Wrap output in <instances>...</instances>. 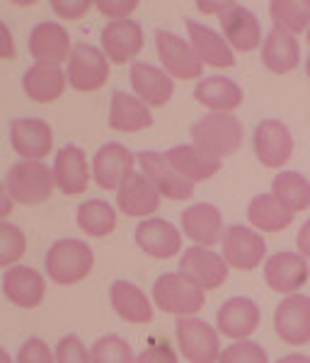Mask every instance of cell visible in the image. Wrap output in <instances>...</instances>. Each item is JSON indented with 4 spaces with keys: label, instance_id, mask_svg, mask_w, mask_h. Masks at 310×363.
Here are the masks:
<instances>
[{
    "label": "cell",
    "instance_id": "6da1fadb",
    "mask_svg": "<svg viewBox=\"0 0 310 363\" xmlns=\"http://www.w3.org/2000/svg\"><path fill=\"white\" fill-rule=\"evenodd\" d=\"M192 143L206 155L216 157H231L238 153L243 145V124L233 114H218L211 112L192 126Z\"/></svg>",
    "mask_w": 310,
    "mask_h": 363
},
{
    "label": "cell",
    "instance_id": "7a4b0ae2",
    "mask_svg": "<svg viewBox=\"0 0 310 363\" xmlns=\"http://www.w3.org/2000/svg\"><path fill=\"white\" fill-rule=\"evenodd\" d=\"M95 267V255L83 240L63 238L46 252V274L61 286L83 281Z\"/></svg>",
    "mask_w": 310,
    "mask_h": 363
},
{
    "label": "cell",
    "instance_id": "3957f363",
    "mask_svg": "<svg viewBox=\"0 0 310 363\" xmlns=\"http://www.w3.org/2000/svg\"><path fill=\"white\" fill-rule=\"evenodd\" d=\"M54 186V169L37 160L17 162L5 179V191L13 196L15 203H22V206H37V203L49 201Z\"/></svg>",
    "mask_w": 310,
    "mask_h": 363
},
{
    "label": "cell",
    "instance_id": "277c9868",
    "mask_svg": "<svg viewBox=\"0 0 310 363\" xmlns=\"http://www.w3.org/2000/svg\"><path fill=\"white\" fill-rule=\"evenodd\" d=\"M153 301L155 306L167 315L175 318H187V315H196L204 308V289L192 284L189 279L179 274H162L153 284Z\"/></svg>",
    "mask_w": 310,
    "mask_h": 363
},
{
    "label": "cell",
    "instance_id": "5b68a950",
    "mask_svg": "<svg viewBox=\"0 0 310 363\" xmlns=\"http://www.w3.org/2000/svg\"><path fill=\"white\" fill-rule=\"evenodd\" d=\"M68 83L78 92H97L109 78V58L90 44L73 46L68 56Z\"/></svg>",
    "mask_w": 310,
    "mask_h": 363
},
{
    "label": "cell",
    "instance_id": "8992f818",
    "mask_svg": "<svg viewBox=\"0 0 310 363\" xmlns=\"http://www.w3.org/2000/svg\"><path fill=\"white\" fill-rule=\"evenodd\" d=\"M155 46H157V58L165 66V73L172 80H196L201 78L204 66L196 58L194 49L189 42L175 37L167 29H157L155 32Z\"/></svg>",
    "mask_w": 310,
    "mask_h": 363
},
{
    "label": "cell",
    "instance_id": "52a82bcc",
    "mask_svg": "<svg viewBox=\"0 0 310 363\" xmlns=\"http://www.w3.org/2000/svg\"><path fill=\"white\" fill-rule=\"evenodd\" d=\"M177 344L182 356L192 363H214L221 356L216 330L209 322L192 318V315L179 318L177 322Z\"/></svg>",
    "mask_w": 310,
    "mask_h": 363
},
{
    "label": "cell",
    "instance_id": "ba28073f",
    "mask_svg": "<svg viewBox=\"0 0 310 363\" xmlns=\"http://www.w3.org/2000/svg\"><path fill=\"white\" fill-rule=\"evenodd\" d=\"M274 332L284 344L303 347L310 342V298L289 294L274 313Z\"/></svg>",
    "mask_w": 310,
    "mask_h": 363
},
{
    "label": "cell",
    "instance_id": "9c48e42d",
    "mask_svg": "<svg viewBox=\"0 0 310 363\" xmlns=\"http://www.w3.org/2000/svg\"><path fill=\"white\" fill-rule=\"evenodd\" d=\"M221 245H223V259L228 267L243 269V272H253L265 262L267 245L262 235H257L253 228L245 225H231L221 235Z\"/></svg>",
    "mask_w": 310,
    "mask_h": 363
},
{
    "label": "cell",
    "instance_id": "30bf717a",
    "mask_svg": "<svg viewBox=\"0 0 310 363\" xmlns=\"http://www.w3.org/2000/svg\"><path fill=\"white\" fill-rule=\"evenodd\" d=\"M255 155L265 167H282L294 155V136L279 119H265L255 128Z\"/></svg>",
    "mask_w": 310,
    "mask_h": 363
},
{
    "label": "cell",
    "instance_id": "8fae6325",
    "mask_svg": "<svg viewBox=\"0 0 310 363\" xmlns=\"http://www.w3.org/2000/svg\"><path fill=\"white\" fill-rule=\"evenodd\" d=\"M179 272L184 274L192 284H196L204 291H214L226 284L228 279V262L218 257L214 250L204 247H189L179 259Z\"/></svg>",
    "mask_w": 310,
    "mask_h": 363
},
{
    "label": "cell",
    "instance_id": "7c38bea8",
    "mask_svg": "<svg viewBox=\"0 0 310 363\" xmlns=\"http://www.w3.org/2000/svg\"><path fill=\"white\" fill-rule=\"evenodd\" d=\"M143 174L153 182V186L160 191V196H167L172 201H187L194 194V182L184 179L172 165L167 162L165 155L153 153V150H145L138 155Z\"/></svg>",
    "mask_w": 310,
    "mask_h": 363
},
{
    "label": "cell",
    "instance_id": "4fadbf2b",
    "mask_svg": "<svg viewBox=\"0 0 310 363\" xmlns=\"http://www.w3.org/2000/svg\"><path fill=\"white\" fill-rule=\"evenodd\" d=\"M136 165V155L119 143H107L97 150L95 160H92V174H95L97 186L104 191H119L128 174H133Z\"/></svg>",
    "mask_w": 310,
    "mask_h": 363
},
{
    "label": "cell",
    "instance_id": "5bb4252c",
    "mask_svg": "<svg viewBox=\"0 0 310 363\" xmlns=\"http://www.w3.org/2000/svg\"><path fill=\"white\" fill-rule=\"evenodd\" d=\"M265 281L277 294H296L308 281V262L303 255L294 252H277L265 262Z\"/></svg>",
    "mask_w": 310,
    "mask_h": 363
},
{
    "label": "cell",
    "instance_id": "9a60e30c",
    "mask_svg": "<svg viewBox=\"0 0 310 363\" xmlns=\"http://www.w3.org/2000/svg\"><path fill=\"white\" fill-rule=\"evenodd\" d=\"M10 143L20 157L42 162L51 153L54 133L42 119H17L10 126Z\"/></svg>",
    "mask_w": 310,
    "mask_h": 363
},
{
    "label": "cell",
    "instance_id": "2e32d148",
    "mask_svg": "<svg viewBox=\"0 0 310 363\" xmlns=\"http://www.w3.org/2000/svg\"><path fill=\"white\" fill-rule=\"evenodd\" d=\"M128 80L136 97L148 107H165L175 95V80L162 68L150 63H133L128 70Z\"/></svg>",
    "mask_w": 310,
    "mask_h": 363
},
{
    "label": "cell",
    "instance_id": "e0dca14e",
    "mask_svg": "<svg viewBox=\"0 0 310 363\" xmlns=\"http://www.w3.org/2000/svg\"><path fill=\"white\" fill-rule=\"evenodd\" d=\"M187 34H189V46L194 49L196 58L201 61V66H211V68H233L236 66V51L228 46L223 37L214 32V29L199 25V22L184 20Z\"/></svg>",
    "mask_w": 310,
    "mask_h": 363
},
{
    "label": "cell",
    "instance_id": "ac0fdd59",
    "mask_svg": "<svg viewBox=\"0 0 310 363\" xmlns=\"http://www.w3.org/2000/svg\"><path fill=\"white\" fill-rule=\"evenodd\" d=\"M3 294L17 308H39L46 294V281L32 267H13L3 277Z\"/></svg>",
    "mask_w": 310,
    "mask_h": 363
},
{
    "label": "cell",
    "instance_id": "d6986e66",
    "mask_svg": "<svg viewBox=\"0 0 310 363\" xmlns=\"http://www.w3.org/2000/svg\"><path fill=\"white\" fill-rule=\"evenodd\" d=\"M102 49L104 56L112 63H128L136 58L143 49V29L133 20H119L109 22L102 29Z\"/></svg>",
    "mask_w": 310,
    "mask_h": 363
},
{
    "label": "cell",
    "instance_id": "ffe728a7",
    "mask_svg": "<svg viewBox=\"0 0 310 363\" xmlns=\"http://www.w3.org/2000/svg\"><path fill=\"white\" fill-rule=\"evenodd\" d=\"M116 203H119L121 213L131 216V218H145L153 216L160 208V191L153 186L145 174H128L124 184L116 191Z\"/></svg>",
    "mask_w": 310,
    "mask_h": 363
},
{
    "label": "cell",
    "instance_id": "44dd1931",
    "mask_svg": "<svg viewBox=\"0 0 310 363\" xmlns=\"http://www.w3.org/2000/svg\"><path fill=\"white\" fill-rule=\"evenodd\" d=\"M260 318L262 315L257 303L245 296H238L221 306L218 315H216V325H218V332L223 337L245 339L255 335V330L260 327Z\"/></svg>",
    "mask_w": 310,
    "mask_h": 363
},
{
    "label": "cell",
    "instance_id": "7402d4cb",
    "mask_svg": "<svg viewBox=\"0 0 310 363\" xmlns=\"http://www.w3.org/2000/svg\"><path fill=\"white\" fill-rule=\"evenodd\" d=\"M136 245L155 259H172L182 250V235L167 220L148 218L136 228Z\"/></svg>",
    "mask_w": 310,
    "mask_h": 363
},
{
    "label": "cell",
    "instance_id": "603a6c76",
    "mask_svg": "<svg viewBox=\"0 0 310 363\" xmlns=\"http://www.w3.org/2000/svg\"><path fill=\"white\" fill-rule=\"evenodd\" d=\"M221 29H223V39L233 51L248 54V51L260 46L262 39L260 20L248 8H243V5L236 3L228 13L221 15Z\"/></svg>",
    "mask_w": 310,
    "mask_h": 363
},
{
    "label": "cell",
    "instance_id": "cb8c5ba5",
    "mask_svg": "<svg viewBox=\"0 0 310 363\" xmlns=\"http://www.w3.org/2000/svg\"><path fill=\"white\" fill-rule=\"evenodd\" d=\"M71 39L68 32L56 22H42L32 29L29 34V54L37 63H51V66H61L71 56Z\"/></svg>",
    "mask_w": 310,
    "mask_h": 363
},
{
    "label": "cell",
    "instance_id": "d4e9b609",
    "mask_svg": "<svg viewBox=\"0 0 310 363\" xmlns=\"http://www.w3.org/2000/svg\"><path fill=\"white\" fill-rule=\"evenodd\" d=\"M54 179L66 196H78L87 189L90 167H87V157L78 145H66L58 150L54 162Z\"/></svg>",
    "mask_w": 310,
    "mask_h": 363
},
{
    "label": "cell",
    "instance_id": "484cf974",
    "mask_svg": "<svg viewBox=\"0 0 310 363\" xmlns=\"http://www.w3.org/2000/svg\"><path fill=\"white\" fill-rule=\"evenodd\" d=\"M68 75L63 73L61 66H51V63H37L25 73L22 87L25 95L37 104H51L66 92Z\"/></svg>",
    "mask_w": 310,
    "mask_h": 363
},
{
    "label": "cell",
    "instance_id": "4316f807",
    "mask_svg": "<svg viewBox=\"0 0 310 363\" xmlns=\"http://www.w3.org/2000/svg\"><path fill=\"white\" fill-rule=\"evenodd\" d=\"M182 230L189 240L196 245L211 247L221 240V230H223V216L221 211L211 206V203H194V206L184 208L182 213Z\"/></svg>",
    "mask_w": 310,
    "mask_h": 363
},
{
    "label": "cell",
    "instance_id": "83f0119b",
    "mask_svg": "<svg viewBox=\"0 0 310 363\" xmlns=\"http://www.w3.org/2000/svg\"><path fill=\"white\" fill-rule=\"evenodd\" d=\"M109 126L121 133H136L153 126V116H150L148 104L138 97L116 92L109 107Z\"/></svg>",
    "mask_w": 310,
    "mask_h": 363
},
{
    "label": "cell",
    "instance_id": "f1b7e54d",
    "mask_svg": "<svg viewBox=\"0 0 310 363\" xmlns=\"http://www.w3.org/2000/svg\"><path fill=\"white\" fill-rule=\"evenodd\" d=\"M109 298H112L114 313L121 320L133 322V325H148L153 320V306L138 286L128 281H114L109 289Z\"/></svg>",
    "mask_w": 310,
    "mask_h": 363
},
{
    "label": "cell",
    "instance_id": "f546056e",
    "mask_svg": "<svg viewBox=\"0 0 310 363\" xmlns=\"http://www.w3.org/2000/svg\"><path fill=\"white\" fill-rule=\"evenodd\" d=\"M194 99L206 109H211V112L231 114L243 104V90L233 80L223 78V75H216V78H206L196 85Z\"/></svg>",
    "mask_w": 310,
    "mask_h": 363
},
{
    "label": "cell",
    "instance_id": "4dcf8cb0",
    "mask_svg": "<svg viewBox=\"0 0 310 363\" xmlns=\"http://www.w3.org/2000/svg\"><path fill=\"white\" fill-rule=\"evenodd\" d=\"M262 61H265L267 70L277 75H286L296 70L298 61H301V49H298L294 34L272 29L265 39V46H262Z\"/></svg>",
    "mask_w": 310,
    "mask_h": 363
},
{
    "label": "cell",
    "instance_id": "1f68e13d",
    "mask_svg": "<svg viewBox=\"0 0 310 363\" xmlns=\"http://www.w3.org/2000/svg\"><path fill=\"white\" fill-rule=\"evenodd\" d=\"M165 157L170 165L189 182L209 179L221 169V160L206 155L204 150H199L196 145H175V148L167 150Z\"/></svg>",
    "mask_w": 310,
    "mask_h": 363
},
{
    "label": "cell",
    "instance_id": "d6a6232c",
    "mask_svg": "<svg viewBox=\"0 0 310 363\" xmlns=\"http://www.w3.org/2000/svg\"><path fill=\"white\" fill-rule=\"evenodd\" d=\"M248 220L262 233H282L291 225L294 213L274 194H260L250 201Z\"/></svg>",
    "mask_w": 310,
    "mask_h": 363
},
{
    "label": "cell",
    "instance_id": "836d02e7",
    "mask_svg": "<svg viewBox=\"0 0 310 363\" xmlns=\"http://www.w3.org/2000/svg\"><path fill=\"white\" fill-rule=\"evenodd\" d=\"M78 220L80 230L90 238H107L114 233L116 228V211L112 208V203L102 201V199H90L83 201L78 208Z\"/></svg>",
    "mask_w": 310,
    "mask_h": 363
},
{
    "label": "cell",
    "instance_id": "e575fe53",
    "mask_svg": "<svg viewBox=\"0 0 310 363\" xmlns=\"http://www.w3.org/2000/svg\"><path fill=\"white\" fill-rule=\"evenodd\" d=\"M269 17L277 29L296 37V34L306 32V27H310V3L308 0H272Z\"/></svg>",
    "mask_w": 310,
    "mask_h": 363
},
{
    "label": "cell",
    "instance_id": "d590c367",
    "mask_svg": "<svg viewBox=\"0 0 310 363\" xmlns=\"http://www.w3.org/2000/svg\"><path fill=\"white\" fill-rule=\"evenodd\" d=\"M274 196L291 213H301L310 206V182L298 172H279L274 177Z\"/></svg>",
    "mask_w": 310,
    "mask_h": 363
},
{
    "label": "cell",
    "instance_id": "8d00e7d4",
    "mask_svg": "<svg viewBox=\"0 0 310 363\" xmlns=\"http://www.w3.org/2000/svg\"><path fill=\"white\" fill-rule=\"evenodd\" d=\"M138 356H133V349L128 347L124 339L107 335L97 339L90 349V361L92 363H133Z\"/></svg>",
    "mask_w": 310,
    "mask_h": 363
},
{
    "label": "cell",
    "instance_id": "74e56055",
    "mask_svg": "<svg viewBox=\"0 0 310 363\" xmlns=\"http://www.w3.org/2000/svg\"><path fill=\"white\" fill-rule=\"evenodd\" d=\"M27 250L25 233L13 223H0V264L10 267Z\"/></svg>",
    "mask_w": 310,
    "mask_h": 363
},
{
    "label": "cell",
    "instance_id": "f35d334b",
    "mask_svg": "<svg viewBox=\"0 0 310 363\" xmlns=\"http://www.w3.org/2000/svg\"><path fill=\"white\" fill-rule=\"evenodd\" d=\"M218 361L223 363H267V351L257 342H250L248 337L238 339L236 344H231L226 351H221Z\"/></svg>",
    "mask_w": 310,
    "mask_h": 363
},
{
    "label": "cell",
    "instance_id": "ab89813d",
    "mask_svg": "<svg viewBox=\"0 0 310 363\" xmlns=\"http://www.w3.org/2000/svg\"><path fill=\"white\" fill-rule=\"evenodd\" d=\"M56 361L58 363H87L90 361V351L85 349V344L78 337L68 335L61 339L56 349Z\"/></svg>",
    "mask_w": 310,
    "mask_h": 363
},
{
    "label": "cell",
    "instance_id": "60d3db41",
    "mask_svg": "<svg viewBox=\"0 0 310 363\" xmlns=\"http://www.w3.org/2000/svg\"><path fill=\"white\" fill-rule=\"evenodd\" d=\"M17 361L20 363H51V361H56V354H51V349L46 342L32 337L22 344L20 354H17Z\"/></svg>",
    "mask_w": 310,
    "mask_h": 363
},
{
    "label": "cell",
    "instance_id": "b9f144b4",
    "mask_svg": "<svg viewBox=\"0 0 310 363\" xmlns=\"http://www.w3.org/2000/svg\"><path fill=\"white\" fill-rule=\"evenodd\" d=\"M138 361H145V363H150V361H165V363H177V356H175V349H172V344L167 342V337H162V335H157V337H150V342H148V347L143 349V354L138 356Z\"/></svg>",
    "mask_w": 310,
    "mask_h": 363
},
{
    "label": "cell",
    "instance_id": "7bdbcfd3",
    "mask_svg": "<svg viewBox=\"0 0 310 363\" xmlns=\"http://www.w3.org/2000/svg\"><path fill=\"white\" fill-rule=\"evenodd\" d=\"M95 8L102 15H107L112 22H119V20H126L131 13H136L138 0H97Z\"/></svg>",
    "mask_w": 310,
    "mask_h": 363
},
{
    "label": "cell",
    "instance_id": "ee69618b",
    "mask_svg": "<svg viewBox=\"0 0 310 363\" xmlns=\"http://www.w3.org/2000/svg\"><path fill=\"white\" fill-rule=\"evenodd\" d=\"M95 3L90 0H51V8L61 20H80Z\"/></svg>",
    "mask_w": 310,
    "mask_h": 363
},
{
    "label": "cell",
    "instance_id": "f6af8a7d",
    "mask_svg": "<svg viewBox=\"0 0 310 363\" xmlns=\"http://www.w3.org/2000/svg\"><path fill=\"white\" fill-rule=\"evenodd\" d=\"M236 3H231V0H216V3H209V0H199L196 3V10L199 13H204V15H223V13H228V10L233 8Z\"/></svg>",
    "mask_w": 310,
    "mask_h": 363
},
{
    "label": "cell",
    "instance_id": "bcb514c9",
    "mask_svg": "<svg viewBox=\"0 0 310 363\" xmlns=\"http://www.w3.org/2000/svg\"><path fill=\"white\" fill-rule=\"evenodd\" d=\"M0 34H3V49H0V58H3V61H15V46H13V37H10L8 25H0Z\"/></svg>",
    "mask_w": 310,
    "mask_h": 363
},
{
    "label": "cell",
    "instance_id": "7dc6e473",
    "mask_svg": "<svg viewBox=\"0 0 310 363\" xmlns=\"http://www.w3.org/2000/svg\"><path fill=\"white\" fill-rule=\"evenodd\" d=\"M296 245H298V250H301V255L306 257V259H310V220H306L301 230H298Z\"/></svg>",
    "mask_w": 310,
    "mask_h": 363
},
{
    "label": "cell",
    "instance_id": "c3c4849f",
    "mask_svg": "<svg viewBox=\"0 0 310 363\" xmlns=\"http://www.w3.org/2000/svg\"><path fill=\"white\" fill-rule=\"evenodd\" d=\"M10 208H13V196L8 194V191H3V211H0V216H8L10 213Z\"/></svg>",
    "mask_w": 310,
    "mask_h": 363
},
{
    "label": "cell",
    "instance_id": "681fc988",
    "mask_svg": "<svg viewBox=\"0 0 310 363\" xmlns=\"http://www.w3.org/2000/svg\"><path fill=\"white\" fill-rule=\"evenodd\" d=\"M306 75L310 78V56H308V61H306Z\"/></svg>",
    "mask_w": 310,
    "mask_h": 363
},
{
    "label": "cell",
    "instance_id": "f907efd6",
    "mask_svg": "<svg viewBox=\"0 0 310 363\" xmlns=\"http://www.w3.org/2000/svg\"><path fill=\"white\" fill-rule=\"evenodd\" d=\"M306 39H308V46H310V29H308V34H306Z\"/></svg>",
    "mask_w": 310,
    "mask_h": 363
},
{
    "label": "cell",
    "instance_id": "816d5d0a",
    "mask_svg": "<svg viewBox=\"0 0 310 363\" xmlns=\"http://www.w3.org/2000/svg\"><path fill=\"white\" fill-rule=\"evenodd\" d=\"M308 3H310V0H308Z\"/></svg>",
    "mask_w": 310,
    "mask_h": 363
}]
</instances>
